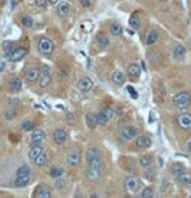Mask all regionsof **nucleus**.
I'll return each instance as SVG.
<instances>
[{
    "instance_id": "obj_1",
    "label": "nucleus",
    "mask_w": 191,
    "mask_h": 198,
    "mask_svg": "<svg viewBox=\"0 0 191 198\" xmlns=\"http://www.w3.org/2000/svg\"><path fill=\"white\" fill-rule=\"evenodd\" d=\"M37 49L39 53L43 54V56H50L54 50V43H53L52 39L49 37H40L39 39V43H37Z\"/></svg>"
},
{
    "instance_id": "obj_2",
    "label": "nucleus",
    "mask_w": 191,
    "mask_h": 198,
    "mask_svg": "<svg viewBox=\"0 0 191 198\" xmlns=\"http://www.w3.org/2000/svg\"><path fill=\"white\" fill-rule=\"evenodd\" d=\"M86 161L89 165H101L103 167V161H101V154L96 147H90L86 151Z\"/></svg>"
},
{
    "instance_id": "obj_3",
    "label": "nucleus",
    "mask_w": 191,
    "mask_h": 198,
    "mask_svg": "<svg viewBox=\"0 0 191 198\" xmlns=\"http://www.w3.org/2000/svg\"><path fill=\"white\" fill-rule=\"evenodd\" d=\"M190 103H191V96L190 93H185V91L176 94L173 99V104L176 105L177 109H185V107L190 105Z\"/></svg>"
},
{
    "instance_id": "obj_4",
    "label": "nucleus",
    "mask_w": 191,
    "mask_h": 198,
    "mask_svg": "<svg viewBox=\"0 0 191 198\" xmlns=\"http://www.w3.org/2000/svg\"><path fill=\"white\" fill-rule=\"evenodd\" d=\"M124 190L128 194H136L140 190V181L134 175H127L124 179Z\"/></svg>"
},
{
    "instance_id": "obj_5",
    "label": "nucleus",
    "mask_w": 191,
    "mask_h": 198,
    "mask_svg": "<svg viewBox=\"0 0 191 198\" xmlns=\"http://www.w3.org/2000/svg\"><path fill=\"white\" fill-rule=\"evenodd\" d=\"M137 136H139V130H137L134 126H126V127H123L120 131L121 141H131V140H134Z\"/></svg>"
},
{
    "instance_id": "obj_6",
    "label": "nucleus",
    "mask_w": 191,
    "mask_h": 198,
    "mask_svg": "<svg viewBox=\"0 0 191 198\" xmlns=\"http://www.w3.org/2000/svg\"><path fill=\"white\" fill-rule=\"evenodd\" d=\"M101 174H103V167L101 165H89L86 170V175L90 181L96 183L101 178Z\"/></svg>"
},
{
    "instance_id": "obj_7",
    "label": "nucleus",
    "mask_w": 191,
    "mask_h": 198,
    "mask_svg": "<svg viewBox=\"0 0 191 198\" xmlns=\"http://www.w3.org/2000/svg\"><path fill=\"white\" fill-rule=\"evenodd\" d=\"M50 83H52V70L47 64H44L43 70L40 71V76H39V84L41 88H44V87L50 86Z\"/></svg>"
},
{
    "instance_id": "obj_8",
    "label": "nucleus",
    "mask_w": 191,
    "mask_h": 198,
    "mask_svg": "<svg viewBox=\"0 0 191 198\" xmlns=\"http://www.w3.org/2000/svg\"><path fill=\"white\" fill-rule=\"evenodd\" d=\"M177 124L183 130H191V114L190 113H181L177 117Z\"/></svg>"
},
{
    "instance_id": "obj_9",
    "label": "nucleus",
    "mask_w": 191,
    "mask_h": 198,
    "mask_svg": "<svg viewBox=\"0 0 191 198\" xmlns=\"http://www.w3.org/2000/svg\"><path fill=\"white\" fill-rule=\"evenodd\" d=\"M93 87H94V83L89 77H81L77 83V88L80 90L81 93H89V91L93 90Z\"/></svg>"
},
{
    "instance_id": "obj_10",
    "label": "nucleus",
    "mask_w": 191,
    "mask_h": 198,
    "mask_svg": "<svg viewBox=\"0 0 191 198\" xmlns=\"http://www.w3.org/2000/svg\"><path fill=\"white\" fill-rule=\"evenodd\" d=\"M111 114H113V111H111V109H103L101 111L97 113V124L99 126H106V124L108 123V120L111 118Z\"/></svg>"
},
{
    "instance_id": "obj_11",
    "label": "nucleus",
    "mask_w": 191,
    "mask_h": 198,
    "mask_svg": "<svg viewBox=\"0 0 191 198\" xmlns=\"http://www.w3.org/2000/svg\"><path fill=\"white\" fill-rule=\"evenodd\" d=\"M26 54H27V49H25V47H16L14 51L9 56V60L13 63L20 62V60H23L26 57Z\"/></svg>"
},
{
    "instance_id": "obj_12",
    "label": "nucleus",
    "mask_w": 191,
    "mask_h": 198,
    "mask_svg": "<svg viewBox=\"0 0 191 198\" xmlns=\"http://www.w3.org/2000/svg\"><path fill=\"white\" fill-rule=\"evenodd\" d=\"M53 141H54L57 146L64 144V142L67 141V133H66V130H63V128L54 130V133H53Z\"/></svg>"
},
{
    "instance_id": "obj_13",
    "label": "nucleus",
    "mask_w": 191,
    "mask_h": 198,
    "mask_svg": "<svg viewBox=\"0 0 191 198\" xmlns=\"http://www.w3.org/2000/svg\"><path fill=\"white\" fill-rule=\"evenodd\" d=\"M81 161V154L79 151H71L67 154V164L70 167H77Z\"/></svg>"
},
{
    "instance_id": "obj_14",
    "label": "nucleus",
    "mask_w": 191,
    "mask_h": 198,
    "mask_svg": "<svg viewBox=\"0 0 191 198\" xmlns=\"http://www.w3.org/2000/svg\"><path fill=\"white\" fill-rule=\"evenodd\" d=\"M39 76H40V70L37 67H29L26 70V80L29 83H34V81L39 80Z\"/></svg>"
},
{
    "instance_id": "obj_15",
    "label": "nucleus",
    "mask_w": 191,
    "mask_h": 198,
    "mask_svg": "<svg viewBox=\"0 0 191 198\" xmlns=\"http://www.w3.org/2000/svg\"><path fill=\"white\" fill-rule=\"evenodd\" d=\"M46 138V133L43 130H31L30 134V140L31 144H37V142H43Z\"/></svg>"
},
{
    "instance_id": "obj_16",
    "label": "nucleus",
    "mask_w": 191,
    "mask_h": 198,
    "mask_svg": "<svg viewBox=\"0 0 191 198\" xmlns=\"http://www.w3.org/2000/svg\"><path fill=\"white\" fill-rule=\"evenodd\" d=\"M34 197L36 198H50L52 197V190L47 185H40L37 187L36 192H34Z\"/></svg>"
},
{
    "instance_id": "obj_17",
    "label": "nucleus",
    "mask_w": 191,
    "mask_h": 198,
    "mask_svg": "<svg viewBox=\"0 0 191 198\" xmlns=\"http://www.w3.org/2000/svg\"><path fill=\"white\" fill-rule=\"evenodd\" d=\"M70 3H67V2H60V3H57V9H56V12H57V14L60 16V17H66V16L70 13Z\"/></svg>"
},
{
    "instance_id": "obj_18",
    "label": "nucleus",
    "mask_w": 191,
    "mask_h": 198,
    "mask_svg": "<svg viewBox=\"0 0 191 198\" xmlns=\"http://www.w3.org/2000/svg\"><path fill=\"white\" fill-rule=\"evenodd\" d=\"M40 153H43V146H41V142L31 144L30 150H29V158H30L31 161H34V158L40 154Z\"/></svg>"
},
{
    "instance_id": "obj_19",
    "label": "nucleus",
    "mask_w": 191,
    "mask_h": 198,
    "mask_svg": "<svg viewBox=\"0 0 191 198\" xmlns=\"http://www.w3.org/2000/svg\"><path fill=\"white\" fill-rule=\"evenodd\" d=\"M29 184H30V175L16 177V179L13 181V185L17 187V188H23V187H27Z\"/></svg>"
},
{
    "instance_id": "obj_20",
    "label": "nucleus",
    "mask_w": 191,
    "mask_h": 198,
    "mask_svg": "<svg viewBox=\"0 0 191 198\" xmlns=\"http://www.w3.org/2000/svg\"><path fill=\"white\" fill-rule=\"evenodd\" d=\"M136 144L139 147H143V148H148V147L153 146V141H151V138L147 137V136H137L136 137Z\"/></svg>"
},
{
    "instance_id": "obj_21",
    "label": "nucleus",
    "mask_w": 191,
    "mask_h": 198,
    "mask_svg": "<svg viewBox=\"0 0 191 198\" xmlns=\"http://www.w3.org/2000/svg\"><path fill=\"white\" fill-rule=\"evenodd\" d=\"M127 73H128V76L131 78H137L140 74H141V67H140V64H137V63H133V64H130L128 67H127Z\"/></svg>"
},
{
    "instance_id": "obj_22",
    "label": "nucleus",
    "mask_w": 191,
    "mask_h": 198,
    "mask_svg": "<svg viewBox=\"0 0 191 198\" xmlns=\"http://www.w3.org/2000/svg\"><path fill=\"white\" fill-rule=\"evenodd\" d=\"M94 43H96V46L99 47V49H106L110 41H108V37L106 36V34H97L96 39H94Z\"/></svg>"
},
{
    "instance_id": "obj_23",
    "label": "nucleus",
    "mask_w": 191,
    "mask_h": 198,
    "mask_svg": "<svg viewBox=\"0 0 191 198\" xmlns=\"http://www.w3.org/2000/svg\"><path fill=\"white\" fill-rule=\"evenodd\" d=\"M86 124L90 130H94L99 124H97V115L96 113H87L86 114Z\"/></svg>"
},
{
    "instance_id": "obj_24",
    "label": "nucleus",
    "mask_w": 191,
    "mask_h": 198,
    "mask_svg": "<svg viewBox=\"0 0 191 198\" xmlns=\"http://www.w3.org/2000/svg\"><path fill=\"white\" fill-rule=\"evenodd\" d=\"M157 40H158V31L156 30V29H151V30L147 33L145 43H147V46H153V44L157 43Z\"/></svg>"
},
{
    "instance_id": "obj_25",
    "label": "nucleus",
    "mask_w": 191,
    "mask_h": 198,
    "mask_svg": "<svg viewBox=\"0 0 191 198\" xmlns=\"http://www.w3.org/2000/svg\"><path fill=\"white\" fill-rule=\"evenodd\" d=\"M111 81H113L114 84H117V86H121V84H124V81H126L124 73H123V71L116 70L113 74H111Z\"/></svg>"
},
{
    "instance_id": "obj_26",
    "label": "nucleus",
    "mask_w": 191,
    "mask_h": 198,
    "mask_svg": "<svg viewBox=\"0 0 191 198\" xmlns=\"http://www.w3.org/2000/svg\"><path fill=\"white\" fill-rule=\"evenodd\" d=\"M47 161H49V157H47V154L43 151V153H40V154L34 158L33 163H34L36 167H44V165L47 164Z\"/></svg>"
},
{
    "instance_id": "obj_27",
    "label": "nucleus",
    "mask_w": 191,
    "mask_h": 198,
    "mask_svg": "<svg viewBox=\"0 0 191 198\" xmlns=\"http://www.w3.org/2000/svg\"><path fill=\"white\" fill-rule=\"evenodd\" d=\"M177 181H178L180 184H183V185H190L191 184V174L184 170L181 174L177 175Z\"/></svg>"
},
{
    "instance_id": "obj_28",
    "label": "nucleus",
    "mask_w": 191,
    "mask_h": 198,
    "mask_svg": "<svg viewBox=\"0 0 191 198\" xmlns=\"http://www.w3.org/2000/svg\"><path fill=\"white\" fill-rule=\"evenodd\" d=\"M185 54H187V51H185V49L181 46V44H177V46L174 47V50H173V57H174L176 60H183Z\"/></svg>"
},
{
    "instance_id": "obj_29",
    "label": "nucleus",
    "mask_w": 191,
    "mask_h": 198,
    "mask_svg": "<svg viewBox=\"0 0 191 198\" xmlns=\"http://www.w3.org/2000/svg\"><path fill=\"white\" fill-rule=\"evenodd\" d=\"M2 49H3V51H4V57L9 59V56L14 51L16 46H14V43H12V41H4V43L2 44Z\"/></svg>"
},
{
    "instance_id": "obj_30",
    "label": "nucleus",
    "mask_w": 191,
    "mask_h": 198,
    "mask_svg": "<svg viewBox=\"0 0 191 198\" xmlns=\"http://www.w3.org/2000/svg\"><path fill=\"white\" fill-rule=\"evenodd\" d=\"M110 34L111 36H114V37H117V36H120L121 33H123V27H121V24L120 23H117V22H114V23H111V26H110Z\"/></svg>"
},
{
    "instance_id": "obj_31",
    "label": "nucleus",
    "mask_w": 191,
    "mask_h": 198,
    "mask_svg": "<svg viewBox=\"0 0 191 198\" xmlns=\"http://www.w3.org/2000/svg\"><path fill=\"white\" fill-rule=\"evenodd\" d=\"M139 163H140V165H141V167H150V165L153 164V155H150V154L141 155V157H140V160H139Z\"/></svg>"
},
{
    "instance_id": "obj_32",
    "label": "nucleus",
    "mask_w": 191,
    "mask_h": 198,
    "mask_svg": "<svg viewBox=\"0 0 191 198\" xmlns=\"http://www.w3.org/2000/svg\"><path fill=\"white\" fill-rule=\"evenodd\" d=\"M10 88H12L13 91H20V90H22V80L19 77H13L12 80H10Z\"/></svg>"
},
{
    "instance_id": "obj_33",
    "label": "nucleus",
    "mask_w": 191,
    "mask_h": 198,
    "mask_svg": "<svg viewBox=\"0 0 191 198\" xmlns=\"http://www.w3.org/2000/svg\"><path fill=\"white\" fill-rule=\"evenodd\" d=\"M20 175H30V167L26 164L20 165V167L16 170V177H20Z\"/></svg>"
},
{
    "instance_id": "obj_34",
    "label": "nucleus",
    "mask_w": 191,
    "mask_h": 198,
    "mask_svg": "<svg viewBox=\"0 0 191 198\" xmlns=\"http://www.w3.org/2000/svg\"><path fill=\"white\" fill-rule=\"evenodd\" d=\"M63 175V168L62 167H52L50 168V177L52 178H59V177Z\"/></svg>"
},
{
    "instance_id": "obj_35",
    "label": "nucleus",
    "mask_w": 191,
    "mask_h": 198,
    "mask_svg": "<svg viewBox=\"0 0 191 198\" xmlns=\"http://www.w3.org/2000/svg\"><path fill=\"white\" fill-rule=\"evenodd\" d=\"M22 26L23 27H27V29H30V27H33V19H31V16H23L22 17Z\"/></svg>"
},
{
    "instance_id": "obj_36",
    "label": "nucleus",
    "mask_w": 191,
    "mask_h": 198,
    "mask_svg": "<svg viewBox=\"0 0 191 198\" xmlns=\"http://www.w3.org/2000/svg\"><path fill=\"white\" fill-rule=\"evenodd\" d=\"M128 23H130V27H133V29H139L140 27V19L137 17V16H131L130 17V20H128Z\"/></svg>"
},
{
    "instance_id": "obj_37",
    "label": "nucleus",
    "mask_w": 191,
    "mask_h": 198,
    "mask_svg": "<svg viewBox=\"0 0 191 198\" xmlns=\"http://www.w3.org/2000/svg\"><path fill=\"white\" fill-rule=\"evenodd\" d=\"M156 177V171L153 170V168H148V170L144 171V179H147V181H153Z\"/></svg>"
},
{
    "instance_id": "obj_38",
    "label": "nucleus",
    "mask_w": 191,
    "mask_h": 198,
    "mask_svg": "<svg viewBox=\"0 0 191 198\" xmlns=\"http://www.w3.org/2000/svg\"><path fill=\"white\" fill-rule=\"evenodd\" d=\"M141 197H143V198H151V197H154V188H153V187H147V188H144V191L141 192Z\"/></svg>"
},
{
    "instance_id": "obj_39",
    "label": "nucleus",
    "mask_w": 191,
    "mask_h": 198,
    "mask_svg": "<svg viewBox=\"0 0 191 198\" xmlns=\"http://www.w3.org/2000/svg\"><path fill=\"white\" fill-rule=\"evenodd\" d=\"M171 171H173V174L177 177L178 174H181L183 171H184V165H183V164H174L173 168H171Z\"/></svg>"
},
{
    "instance_id": "obj_40",
    "label": "nucleus",
    "mask_w": 191,
    "mask_h": 198,
    "mask_svg": "<svg viewBox=\"0 0 191 198\" xmlns=\"http://www.w3.org/2000/svg\"><path fill=\"white\" fill-rule=\"evenodd\" d=\"M22 130L23 131H31V130H34V123H33V121H25V123L22 124Z\"/></svg>"
},
{
    "instance_id": "obj_41",
    "label": "nucleus",
    "mask_w": 191,
    "mask_h": 198,
    "mask_svg": "<svg viewBox=\"0 0 191 198\" xmlns=\"http://www.w3.org/2000/svg\"><path fill=\"white\" fill-rule=\"evenodd\" d=\"M127 93H128L130 96L133 97V99H137V97H139V94L136 93V90H134V87H131V86H128V87H127Z\"/></svg>"
},
{
    "instance_id": "obj_42",
    "label": "nucleus",
    "mask_w": 191,
    "mask_h": 198,
    "mask_svg": "<svg viewBox=\"0 0 191 198\" xmlns=\"http://www.w3.org/2000/svg\"><path fill=\"white\" fill-rule=\"evenodd\" d=\"M34 4L37 7H40V9H43V7L47 6V0H34Z\"/></svg>"
},
{
    "instance_id": "obj_43",
    "label": "nucleus",
    "mask_w": 191,
    "mask_h": 198,
    "mask_svg": "<svg viewBox=\"0 0 191 198\" xmlns=\"http://www.w3.org/2000/svg\"><path fill=\"white\" fill-rule=\"evenodd\" d=\"M56 185L59 187V188H63V187H64V179H63L62 177H59V178H56Z\"/></svg>"
},
{
    "instance_id": "obj_44",
    "label": "nucleus",
    "mask_w": 191,
    "mask_h": 198,
    "mask_svg": "<svg viewBox=\"0 0 191 198\" xmlns=\"http://www.w3.org/2000/svg\"><path fill=\"white\" fill-rule=\"evenodd\" d=\"M80 4H81L83 7H86V9H87V7L91 6V3H90L89 0H80Z\"/></svg>"
},
{
    "instance_id": "obj_45",
    "label": "nucleus",
    "mask_w": 191,
    "mask_h": 198,
    "mask_svg": "<svg viewBox=\"0 0 191 198\" xmlns=\"http://www.w3.org/2000/svg\"><path fill=\"white\" fill-rule=\"evenodd\" d=\"M20 2H22V0H12V9H14V7L17 6Z\"/></svg>"
},
{
    "instance_id": "obj_46",
    "label": "nucleus",
    "mask_w": 191,
    "mask_h": 198,
    "mask_svg": "<svg viewBox=\"0 0 191 198\" xmlns=\"http://www.w3.org/2000/svg\"><path fill=\"white\" fill-rule=\"evenodd\" d=\"M6 118H7V120H12V118H14V113H6Z\"/></svg>"
},
{
    "instance_id": "obj_47",
    "label": "nucleus",
    "mask_w": 191,
    "mask_h": 198,
    "mask_svg": "<svg viewBox=\"0 0 191 198\" xmlns=\"http://www.w3.org/2000/svg\"><path fill=\"white\" fill-rule=\"evenodd\" d=\"M66 117H67V120H68V121H71V123H73L74 117H73V115H71V113H67V114H66Z\"/></svg>"
},
{
    "instance_id": "obj_48",
    "label": "nucleus",
    "mask_w": 191,
    "mask_h": 198,
    "mask_svg": "<svg viewBox=\"0 0 191 198\" xmlns=\"http://www.w3.org/2000/svg\"><path fill=\"white\" fill-rule=\"evenodd\" d=\"M57 2L59 0H47V3H50V4H57Z\"/></svg>"
},
{
    "instance_id": "obj_49",
    "label": "nucleus",
    "mask_w": 191,
    "mask_h": 198,
    "mask_svg": "<svg viewBox=\"0 0 191 198\" xmlns=\"http://www.w3.org/2000/svg\"><path fill=\"white\" fill-rule=\"evenodd\" d=\"M3 68H4V63H3V62H2V63H0V71L3 70Z\"/></svg>"
},
{
    "instance_id": "obj_50",
    "label": "nucleus",
    "mask_w": 191,
    "mask_h": 198,
    "mask_svg": "<svg viewBox=\"0 0 191 198\" xmlns=\"http://www.w3.org/2000/svg\"><path fill=\"white\" fill-rule=\"evenodd\" d=\"M187 146H188V150H190V153H191V140L188 141V144H187Z\"/></svg>"
},
{
    "instance_id": "obj_51",
    "label": "nucleus",
    "mask_w": 191,
    "mask_h": 198,
    "mask_svg": "<svg viewBox=\"0 0 191 198\" xmlns=\"http://www.w3.org/2000/svg\"><path fill=\"white\" fill-rule=\"evenodd\" d=\"M4 2H6V0H0V4H4Z\"/></svg>"
},
{
    "instance_id": "obj_52",
    "label": "nucleus",
    "mask_w": 191,
    "mask_h": 198,
    "mask_svg": "<svg viewBox=\"0 0 191 198\" xmlns=\"http://www.w3.org/2000/svg\"><path fill=\"white\" fill-rule=\"evenodd\" d=\"M158 2H167V0H158Z\"/></svg>"
}]
</instances>
